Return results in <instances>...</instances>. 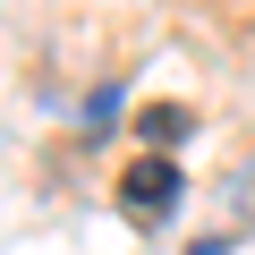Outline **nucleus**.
Masks as SVG:
<instances>
[{
  "label": "nucleus",
  "mask_w": 255,
  "mask_h": 255,
  "mask_svg": "<svg viewBox=\"0 0 255 255\" xmlns=\"http://www.w3.org/2000/svg\"><path fill=\"white\" fill-rule=\"evenodd\" d=\"M179 187H187V179H179L170 153H136V162L119 170V213H128V221H170V213H179Z\"/></svg>",
  "instance_id": "obj_1"
},
{
  "label": "nucleus",
  "mask_w": 255,
  "mask_h": 255,
  "mask_svg": "<svg viewBox=\"0 0 255 255\" xmlns=\"http://www.w3.org/2000/svg\"><path fill=\"white\" fill-rule=\"evenodd\" d=\"M187 128H196V111H179V102H153V111H136V136H145V153H170Z\"/></svg>",
  "instance_id": "obj_2"
}]
</instances>
